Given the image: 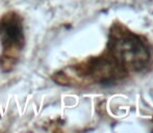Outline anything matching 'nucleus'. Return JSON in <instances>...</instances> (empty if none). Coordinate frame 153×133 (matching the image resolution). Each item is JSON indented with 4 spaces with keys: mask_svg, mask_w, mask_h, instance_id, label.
<instances>
[{
    "mask_svg": "<svg viewBox=\"0 0 153 133\" xmlns=\"http://www.w3.org/2000/svg\"><path fill=\"white\" fill-rule=\"evenodd\" d=\"M109 49L115 61L123 69L139 71L149 61V51L139 38L130 33L113 34Z\"/></svg>",
    "mask_w": 153,
    "mask_h": 133,
    "instance_id": "obj_1",
    "label": "nucleus"
},
{
    "mask_svg": "<svg viewBox=\"0 0 153 133\" xmlns=\"http://www.w3.org/2000/svg\"><path fill=\"white\" fill-rule=\"evenodd\" d=\"M0 41L4 48H22L24 34L21 19L15 13H10L0 20Z\"/></svg>",
    "mask_w": 153,
    "mask_h": 133,
    "instance_id": "obj_2",
    "label": "nucleus"
}]
</instances>
